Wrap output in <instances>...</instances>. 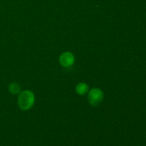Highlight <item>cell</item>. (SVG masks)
Listing matches in <instances>:
<instances>
[{
  "label": "cell",
  "mask_w": 146,
  "mask_h": 146,
  "mask_svg": "<svg viewBox=\"0 0 146 146\" xmlns=\"http://www.w3.org/2000/svg\"><path fill=\"white\" fill-rule=\"evenodd\" d=\"M88 101L92 106H98L104 99V93L99 88H93L88 94Z\"/></svg>",
  "instance_id": "cell-2"
},
{
  "label": "cell",
  "mask_w": 146,
  "mask_h": 146,
  "mask_svg": "<svg viewBox=\"0 0 146 146\" xmlns=\"http://www.w3.org/2000/svg\"><path fill=\"white\" fill-rule=\"evenodd\" d=\"M59 61L64 67H70L74 64L75 57L71 52H64L60 56Z\"/></svg>",
  "instance_id": "cell-3"
},
{
  "label": "cell",
  "mask_w": 146,
  "mask_h": 146,
  "mask_svg": "<svg viewBox=\"0 0 146 146\" xmlns=\"http://www.w3.org/2000/svg\"><path fill=\"white\" fill-rule=\"evenodd\" d=\"M34 101H35L34 95L31 91L26 90V91H22L19 96V106L21 109L24 110V111L30 109L34 106Z\"/></svg>",
  "instance_id": "cell-1"
},
{
  "label": "cell",
  "mask_w": 146,
  "mask_h": 146,
  "mask_svg": "<svg viewBox=\"0 0 146 146\" xmlns=\"http://www.w3.org/2000/svg\"><path fill=\"white\" fill-rule=\"evenodd\" d=\"M9 91L12 94H17L20 91V86L18 84L11 83L9 86Z\"/></svg>",
  "instance_id": "cell-5"
},
{
  "label": "cell",
  "mask_w": 146,
  "mask_h": 146,
  "mask_svg": "<svg viewBox=\"0 0 146 146\" xmlns=\"http://www.w3.org/2000/svg\"><path fill=\"white\" fill-rule=\"evenodd\" d=\"M76 91L77 94L82 96L86 94L88 91V86L86 83H79L76 87Z\"/></svg>",
  "instance_id": "cell-4"
}]
</instances>
